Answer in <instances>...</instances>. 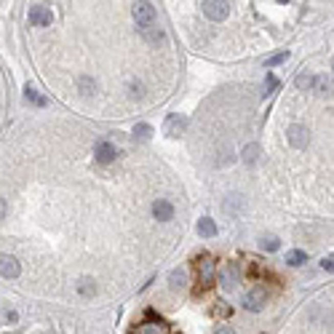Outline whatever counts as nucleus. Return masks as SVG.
Wrapping results in <instances>:
<instances>
[{"instance_id": "nucleus-1", "label": "nucleus", "mask_w": 334, "mask_h": 334, "mask_svg": "<svg viewBox=\"0 0 334 334\" xmlns=\"http://www.w3.org/2000/svg\"><path fill=\"white\" fill-rule=\"evenodd\" d=\"M195 270H198L201 289H209V286L214 283V270H217V265H214V257H211V254H201L198 262H195Z\"/></svg>"}, {"instance_id": "nucleus-2", "label": "nucleus", "mask_w": 334, "mask_h": 334, "mask_svg": "<svg viewBox=\"0 0 334 334\" xmlns=\"http://www.w3.org/2000/svg\"><path fill=\"white\" fill-rule=\"evenodd\" d=\"M131 14H134L137 27H147L152 21H158V11H155L152 3H134L131 6Z\"/></svg>"}, {"instance_id": "nucleus-3", "label": "nucleus", "mask_w": 334, "mask_h": 334, "mask_svg": "<svg viewBox=\"0 0 334 334\" xmlns=\"http://www.w3.org/2000/svg\"><path fill=\"white\" fill-rule=\"evenodd\" d=\"M238 281H241V265L238 262H228L222 270H219V283H222V289H235Z\"/></svg>"}, {"instance_id": "nucleus-4", "label": "nucleus", "mask_w": 334, "mask_h": 334, "mask_svg": "<svg viewBox=\"0 0 334 334\" xmlns=\"http://www.w3.org/2000/svg\"><path fill=\"white\" fill-rule=\"evenodd\" d=\"M185 128H187V118L180 115V113H174V115L166 118V123H163V134H166V137H171V139H176V137H182V134H185Z\"/></svg>"}, {"instance_id": "nucleus-5", "label": "nucleus", "mask_w": 334, "mask_h": 334, "mask_svg": "<svg viewBox=\"0 0 334 334\" xmlns=\"http://www.w3.org/2000/svg\"><path fill=\"white\" fill-rule=\"evenodd\" d=\"M201 8H204V14L211 21H222V19H228V14H230V6L219 3V0H206V3H201Z\"/></svg>"}, {"instance_id": "nucleus-6", "label": "nucleus", "mask_w": 334, "mask_h": 334, "mask_svg": "<svg viewBox=\"0 0 334 334\" xmlns=\"http://www.w3.org/2000/svg\"><path fill=\"white\" fill-rule=\"evenodd\" d=\"M265 302H268V292L262 289V286H257V289H252L243 297V307L252 310V313H259V310L265 307Z\"/></svg>"}, {"instance_id": "nucleus-7", "label": "nucleus", "mask_w": 334, "mask_h": 334, "mask_svg": "<svg viewBox=\"0 0 334 334\" xmlns=\"http://www.w3.org/2000/svg\"><path fill=\"white\" fill-rule=\"evenodd\" d=\"M27 19H30V25H35V27H49L54 21V14H51L49 6H32Z\"/></svg>"}, {"instance_id": "nucleus-8", "label": "nucleus", "mask_w": 334, "mask_h": 334, "mask_svg": "<svg viewBox=\"0 0 334 334\" xmlns=\"http://www.w3.org/2000/svg\"><path fill=\"white\" fill-rule=\"evenodd\" d=\"M286 137H289V145H292V147L302 150V147H307V142H310V131H307L305 126H300V123H294V126H289Z\"/></svg>"}, {"instance_id": "nucleus-9", "label": "nucleus", "mask_w": 334, "mask_h": 334, "mask_svg": "<svg viewBox=\"0 0 334 334\" xmlns=\"http://www.w3.org/2000/svg\"><path fill=\"white\" fill-rule=\"evenodd\" d=\"M134 334H171V329L161 318H147V321H142V324L137 326Z\"/></svg>"}, {"instance_id": "nucleus-10", "label": "nucleus", "mask_w": 334, "mask_h": 334, "mask_svg": "<svg viewBox=\"0 0 334 334\" xmlns=\"http://www.w3.org/2000/svg\"><path fill=\"white\" fill-rule=\"evenodd\" d=\"M94 158H97V163L107 166V163H113L118 158V150H115V145H110V142H97V147H94Z\"/></svg>"}, {"instance_id": "nucleus-11", "label": "nucleus", "mask_w": 334, "mask_h": 334, "mask_svg": "<svg viewBox=\"0 0 334 334\" xmlns=\"http://www.w3.org/2000/svg\"><path fill=\"white\" fill-rule=\"evenodd\" d=\"M19 273H21V268H19V262L14 257L0 254V276L3 278H19Z\"/></svg>"}, {"instance_id": "nucleus-12", "label": "nucleus", "mask_w": 334, "mask_h": 334, "mask_svg": "<svg viewBox=\"0 0 334 334\" xmlns=\"http://www.w3.org/2000/svg\"><path fill=\"white\" fill-rule=\"evenodd\" d=\"M152 214H155V219H158V222H169V219H174V206L169 204V201L158 198L152 204Z\"/></svg>"}, {"instance_id": "nucleus-13", "label": "nucleus", "mask_w": 334, "mask_h": 334, "mask_svg": "<svg viewBox=\"0 0 334 334\" xmlns=\"http://www.w3.org/2000/svg\"><path fill=\"white\" fill-rule=\"evenodd\" d=\"M139 30V35H142V38H145L147 43H161L163 40V30L158 27V21H152V25H147V27H137Z\"/></svg>"}, {"instance_id": "nucleus-14", "label": "nucleus", "mask_w": 334, "mask_h": 334, "mask_svg": "<svg viewBox=\"0 0 334 334\" xmlns=\"http://www.w3.org/2000/svg\"><path fill=\"white\" fill-rule=\"evenodd\" d=\"M198 235L201 238H214L217 235V222L209 219V217H201L198 219Z\"/></svg>"}, {"instance_id": "nucleus-15", "label": "nucleus", "mask_w": 334, "mask_h": 334, "mask_svg": "<svg viewBox=\"0 0 334 334\" xmlns=\"http://www.w3.org/2000/svg\"><path fill=\"white\" fill-rule=\"evenodd\" d=\"M25 102H27V104H35V107H46V104H49V99H46L38 88H32V86L25 88Z\"/></svg>"}, {"instance_id": "nucleus-16", "label": "nucleus", "mask_w": 334, "mask_h": 334, "mask_svg": "<svg viewBox=\"0 0 334 334\" xmlns=\"http://www.w3.org/2000/svg\"><path fill=\"white\" fill-rule=\"evenodd\" d=\"M222 209H225V214H233V217H235V214H238V211L243 209V198L233 193V195H228V198H225Z\"/></svg>"}, {"instance_id": "nucleus-17", "label": "nucleus", "mask_w": 334, "mask_h": 334, "mask_svg": "<svg viewBox=\"0 0 334 334\" xmlns=\"http://www.w3.org/2000/svg\"><path fill=\"white\" fill-rule=\"evenodd\" d=\"M78 88H80L83 97H91V94H97V80H94L91 75H83L78 80Z\"/></svg>"}, {"instance_id": "nucleus-18", "label": "nucleus", "mask_w": 334, "mask_h": 334, "mask_svg": "<svg viewBox=\"0 0 334 334\" xmlns=\"http://www.w3.org/2000/svg\"><path fill=\"white\" fill-rule=\"evenodd\" d=\"M307 262V254L300 252V249H294V252H286V265H292V268H300Z\"/></svg>"}, {"instance_id": "nucleus-19", "label": "nucleus", "mask_w": 334, "mask_h": 334, "mask_svg": "<svg viewBox=\"0 0 334 334\" xmlns=\"http://www.w3.org/2000/svg\"><path fill=\"white\" fill-rule=\"evenodd\" d=\"M257 161H259V145H254V142H252V145L243 147V163L246 166H254Z\"/></svg>"}, {"instance_id": "nucleus-20", "label": "nucleus", "mask_w": 334, "mask_h": 334, "mask_svg": "<svg viewBox=\"0 0 334 334\" xmlns=\"http://www.w3.org/2000/svg\"><path fill=\"white\" fill-rule=\"evenodd\" d=\"M169 286H171V292H180L182 286H185V270H182V268L171 270V276H169Z\"/></svg>"}, {"instance_id": "nucleus-21", "label": "nucleus", "mask_w": 334, "mask_h": 334, "mask_svg": "<svg viewBox=\"0 0 334 334\" xmlns=\"http://www.w3.org/2000/svg\"><path fill=\"white\" fill-rule=\"evenodd\" d=\"M131 134H134V139H139V142H147L152 137V126L150 123H137Z\"/></svg>"}, {"instance_id": "nucleus-22", "label": "nucleus", "mask_w": 334, "mask_h": 334, "mask_svg": "<svg viewBox=\"0 0 334 334\" xmlns=\"http://www.w3.org/2000/svg\"><path fill=\"white\" fill-rule=\"evenodd\" d=\"M313 88L321 94V97H326V94L331 91V80H329V75H318V78L313 80Z\"/></svg>"}, {"instance_id": "nucleus-23", "label": "nucleus", "mask_w": 334, "mask_h": 334, "mask_svg": "<svg viewBox=\"0 0 334 334\" xmlns=\"http://www.w3.org/2000/svg\"><path fill=\"white\" fill-rule=\"evenodd\" d=\"M278 238L276 235H262L259 238V249H262V252H278Z\"/></svg>"}, {"instance_id": "nucleus-24", "label": "nucleus", "mask_w": 334, "mask_h": 334, "mask_svg": "<svg viewBox=\"0 0 334 334\" xmlns=\"http://www.w3.org/2000/svg\"><path fill=\"white\" fill-rule=\"evenodd\" d=\"M94 292H97V283H94V278H80V281H78V294L91 297Z\"/></svg>"}, {"instance_id": "nucleus-25", "label": "nucleus", "mask_w": 334, "mask_h": 334, "mask_svg": "<svg viewBox=\"0 0 334 334\" xmlns=\"http://www.w3.org/2000/svg\"><path fill=\"white\" fill-rule=\"evenodd\" d=\"M286 59H289V51H278V54H273V56H268V59H265V67H268V70H273V67L283 64Z\"/></svg>"}, {"instance_id": "nucleus-26", "label": "nucleus", "mask_w": 334, "mask_h": 334, "mask_svg": "<svg viewBox=\"0 0 334 334\" xmlns=\"http://www.w3.org/2000/svg\"><path fill=\"white\" fill-rule=\"evenodd\" d=\"M278 88V80H276V75H268V80H265V91H262V97H270L273 91Z\"/></svg>"}, {"instance_id": "nucleus-27", "label": "nucleus", "mask_w": 334, "mask_h": 334, "mask_svg": "<svg viewBox=\"0 0 334 334\" xmlns=\"http://www.w3.org/2000/svg\"><path fill=\"white\" fill-rule=\"evenodd\" d=\"M313 75H300V78H297V86H300V88H313Z\"/></svg>"}, {"instance_id": "nucleus-28", "label": "nucleus", "mask_w": 334, "mask_h": 334, "mask_svg": "<svg viewBox=\"0 0 334 334\" xmlns=\"http://www.w3.org/2000/svg\"><path fill=\"white\" fill-rule=\"evenodd\" d=\"M321 268L331 273V270H334V257H331V254H329V257H324V259H321Z\"/></svg>"}, {"instance_id": "nucleus-29", "label": "nucleus", "mask_w": 334, "mask_h": 334, "mask_svg": "<svg viewBox=\"0 0 334 334\" xmlns=\"http://www.w3.org/2000/svg\"><path fill=\"white\" fill-rule=\"evenodd\" d=\"M131 97H134V99L142 97V83H131Z\"/></svg>"}, {"instance_id": "nucleus-30", "label": "nucleus", "mask_w": 334, "mask_h": 334, "mask_svg": "<svg viewBox=\"0 0 334 334\" xmlns=\"http://www.w3.org/2000/svg\"><path fill=\"white\" fill-rule=\"evenodd\" d=\"M6 214H8V204L0 198V219H6Z\"/></svg>"}, {"instance_id": "nucleus-31", "label": "nucleus", "mask_w": 334, "mask_h": 334, "mask_svg": "<svg viewBox=\"0 0 334 334\" xmlns=\"http://www.w3.org/2000/svg\"><path fill=\"white\" fill-rule=\"evenodd\" d=\"M19 316H16V310H6V321H11V324H14Z\"/></svg>"}, {"instance_id": "nucleus-32", "label": "nucleus", "mask_w": 334, "mask_h": 334, "mask_svg": "<svg viewBox=\"0 0 334 334\" xmlns=\"http://www.w3.org/2000/svg\"><path fill=\"white\" fill-rule=\"evenodd\" d=\"M214 313H217V316H230V307H217Z\"/></svg>"}, {"instance_id": "nucleus-33", "label": "nucleus", "mask_w": 334, "mask_h": 334, "mask_svg": "<svg viewBox=\"0 0 334 334\" xmlns=\"http://www.w3.org/2000/svg\"><path fill=\"white\" fill-rule=\"evenodd\" d=\"M217 334H235V331H233L230 326H219V329H217Z\"/></svg>"}]
</instances>
